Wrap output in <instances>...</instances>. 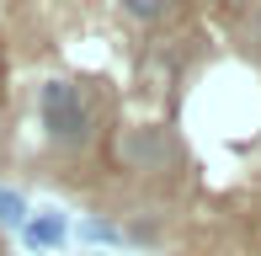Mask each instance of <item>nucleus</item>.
<instances>
[{"mask_svg": "<svg viewBox=\"0 0 261 256\" xmlns=\"http://www.w3.org/2000/svg\"><path fill=\"white\" fill-rule=\"evenodd\" d=\"M27 214H32V208H27V197H21V192H11V187H0V224H6V229H16V235H21V224H27Z\"/></svg>", "mask_w": 261, "mask_h": 256, "instance_id": "39448f33", "label": "nucleus"}, {"mask_svg": "<svg viewBox=\"0 0 261 256\" xmlns=\"http://www.w3.org/2000/svg\"><path fill=\"white\" fill-rule=\"evenodd\" d=\"M117 11H123L128 21H139V27H155L176 11V0H117Z\"/></svg>", "mask_w": 261, "mask_h": 256, "instance_id": "20e7f679", "label": "nucleus"}, {"mask_svg": "<svg viewBox=\"0 0 261 256\" xmlns=\"http://www.w3.org/2000/svg\"><path fill=\"white\" fill-rule=\"evenodd\" d=\"M80 240H96V246H123V229L107 224V219H86V224H80Z\"/></svg>", "mask_w": 261, "mask_h": 256, "instance_id": "423d86ee", "label": "nucleus"}, {"mask_svg": "<svg viewBox=\"0 0 261 256\" xmlns=\"http://www.w3.org/2000/svg\"><path fill=\"white\" fill-rule=\"evenodd\" d=\"M251 32H256V43H261V11H256V21H251Z\"/></svg>", "mask_w": 261, "mask_h": 256, "instance_id": "0eeeda50", "label": "nucleus"}, {"mask_svg": "<svg viewBox=\"0 0 261 256\" xmlns=\"http://www.w3.org/2000/svg\"><path fill=\"white\" fill-rule=\"evenodd\" d=\"M38 123H43V139L54 149H86L96 139V107L64 75H48L38 86Z\"/></svg>", "mask_w": 261, "mask_h": 256, "instance_id": "f257e3e1", "label": "nucleus"}, {"mask_svg": "<svg viewBox=\"0 0 261 256\" xmlns=\"http://www.w3.org/2000/svg\"><path fill=\"white\" fill-rule=\"evenodd\" d=\"M21 240H27L32 251H59L69 240V219L64 214H27V224H21Z\"/></svg>", "mask_w": 261, "mask_h": 256, "instance_id": "7ed1b4c3", "label": "nucleus"}, {"mask_svg": "<svg viewBox=\"0 0 261 256\" xmlns=\"http://www.w3.org/2000/svg\"><path fill=\"white\" fill-rule=\"evenodd\" d=\"M117 160L128 171H165L176 160V139L165 128H123L117 134Z\"/></svg>", "mask_w": 261, "mask_h": 256, "instance_id": "f03ea898", "label": "nucleus"}]
</instances>
